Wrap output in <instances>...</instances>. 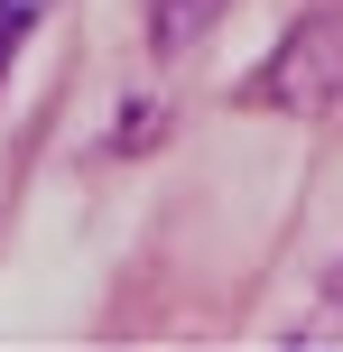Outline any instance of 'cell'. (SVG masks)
Here are the masks:
<instances>
[{"label": "cell", "instance_id": "6da1fadb", "mask_svg": "<svg viewBox=\"0 0 343 352\" xmlns=\"http://www.w3.org/2000/svg\"><path fill=\"white\" fill-rule=\"evenodd\" d=\"M241 102L297 111V121L334 111V102H343V19H297L288 47L269 56V74H251V84H241Z\"/></svg>", "mask_w": 343, "mask_h": 352}, {"label": "cell", "instance_id": "7a4b0ae2", "mask_svg": "<svg viewBox=\"0 0 343 352\" xmlns=\"http://www.w3.org/2000/svg\"><path fill=\"white\" fill-rule=\"evenodd\" d=\"M47 10H56V0H0V65H10V47H19V37H28Z\"/></svg>", "mask_w": 343, "mask_h": 352}]
</instances>
